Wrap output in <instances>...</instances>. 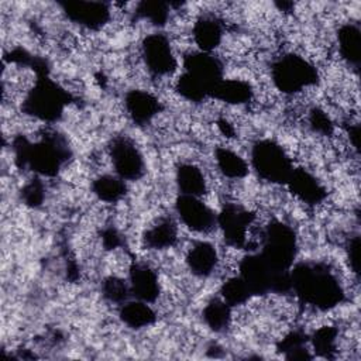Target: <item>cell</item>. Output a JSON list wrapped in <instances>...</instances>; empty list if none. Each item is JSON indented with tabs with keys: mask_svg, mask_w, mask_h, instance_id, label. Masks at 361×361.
Segmentation results:
<instances>
[{
	"mask_svg": "<svg viewBox=\"0 0 361 361\" xmlns=\"http://www.w3.org/2000/svg\"><path fill=\"white\" fill-rule=\"evenodd\" d=\"M290 290L298 299L319 310H330L344 299L337 276L323 264L300 262L289 269Z\"/></svg>",
	"mask_w": 361,
	"mask_h": 361,
	"instance_id": "1",
	"label": "cell"
},
{
	"mask_svg": "<svg viewBox=\"0 0 361 361\" xmlns=\"http://www.w3.org/2000/svg\"><path fill=\"white\" fill-rule=\"evenodd\" d=\"M16 164L39 176H54L69 157L65 140L56 134H45L37 141L17 137L13 142Z\"/></svg>",
	"mask_w": 361,
	"mask_h": 361,
	"instance_id": "2",
	"label": "cell"
},
{
	"mask_svg": "<svg viewBox=\"0 0 361 361\" xmlns=\"http://www.w3.org/2000/svg\"><path fill=\"white\" fill-rule=\"evenodd\" d=\"M69 99V93L48 75H39L24 97L21 109L37 120L52 123L62 116Z\"/></svg>",
	"mask_w": 361,
	"mask_h": 361,
	"instance_id": "3",
	"label": "cell"
},
{
	"mask_svg": "<svg viewBox=\"0 0 361 361\" xmlns=\"http://www.w3.org/2000/svg\"><path fill=\"white\" fill-rule=\"evenodd\" d=\"M261 257L276 272H288L295 262L298 241L295 231L285 223L274 220L261 233Z\"/></svg>",
	"mask_w": 361,
	"mask_h": 361,
	"instance_id": "4",
	"label": "cell"
},
{
	"mask_svg": "<svg viewBox=\"0 0 361 361\" xmlns=\"http://www.w3.org/2000/svg\"><path fill=\"white\" fill-rule=\"evenodd\" d=\"M271 79L279 92L296 94L314 86L319 80V73L316 66L303 56L285 54L272 63Z\"/></svg>",
	"mask_w": 361,
	"mask_h": 361,
	"instance_id": "5",
	"label": "cell"
},
{
	"mask_svg": "<svg viewBox=\"0 0 361 361\" xmlns=\"http://www.w3.org/2000/svg\"><path fill=\"white\" fill-rule=\"evenodd\" d=\"M240 276L247 283L248 289L254 295L267 293H286L290 290V279L288 272L274 271L259 252L245 255L240 264Z\"/></svg>",
	"mask_w": 361,
	"mask_h": 361,
	"instance_id": "6",
	"label": "cell"
},
{
	"mask_svg": "<svg viewBox=\"0 0 361 361\" xmlns=\"http://www.w3.org/2000/svg\"><path fill=\"white\" fill-rule=\"evenodd\" d=\"M251 166L271 183H286L293 168L286 151L272 140H259L251 148Z\"/></svg>",
	"mask_w": 361,
	"mask_h": 361,
	"instance_id": "7",
	"label": "cell"
},
{
	"mask_svg": "<svg viewBox=\"0 0 361 361\" xmlns=\"http://www.w3.org/2000/svg\"><path fill=\"white\" fill-rule=\"evenodd\" d=\"M109 154L114 175H117L123 180H138L144 175V157L137 144L130 137H114L110 142Z\"/></svg>",
	"mask_w": 361,
	"mask_h": 361,
	"instance_id": "8",
	"label": "cell"
},
{
	"mask_svg": "<svg viewBox=\"0 0 361 361\" xmlns=\"http://www.w3.org/2000/svg\"><path fill=\"white\" fill-rule=\"evenodd\" d=\"M255 214L237 203H226L217 214L224 241L233 248H244L248 244L250 227L254 224Z\"/></svg>",
	"mask_w": 361,
	"mask_h": 361,
	"instance_id": "9",
	"label": "cell"
},
{
	"mask_svg": "<svg viewBox=\"0 0 361 361\" xmlns=\"http://www.w3.org/2000/svg\"><path fill=\"white\" fill-rule=\"evenodd\" d=\"M141 55L147 69L154 76H171L178 68L172 45L165 34L154 32L147 35L141 45Z\"/></svg>",
	"mask_w": 361,
	"mask_h": 361,
	"instance_id": "10",
	"label": "cell"
},
{
	"mask_svg": "<svg viewBox=\"0 0 361 361\" xmlns=\"http://www.w3.org/2000/svg\"><path fill=\"white\" fill-rule=\"evenodd\" d=\"M175 210L183 226L195 233H210L217 226V214L200 197L180 195Z\"/></svg>",
	"mask_w": 361,
	"mask_h": 361,
	"instance_id": "11",
	"label": "cell"
},
{
	"mask_svg": "<svg viewBox=\"0 0 361 361\" xmlns=\"http://www.w3.org/2000/svg\"><path fill=\"white\" fill-rule=\"evenodd\" d=\"M183 73L197 82L210 97L213 87L223 79V63L209 52L196 51L183 58Z\"/></svg>",
	"mask_w": 361,
	"mask_h": 361,
	"instance_id": "12",
	"label": "cell"
},
{
	"mask_svg": "<svg viewBox=\"0 0 361 361\" xmlns=\"http://www.w3.org/2000/svg\"><path fill=\"white\" fill-rule=\"evenodd\" d=\"M61 6L72 23L87 30H99L110 20V7L107 3L79 0L66 1Z\"/></svg>",
	"mask_w": 361,
	"mask_h": 361,
	"instance_id": "13",
	"label": "cell"
},
{
	"mask_svg": "<svg viewBox=\"0 0 361 361\" xmlns=\"http://www.w3.org/2000/svg\"><path fill=\"white\" fill-rule=\"evenodd\" d=\"M128 286L134 299L154 303L159 296V282L157 272L144 262H134L128 269Z\"/></svg>",
	"mask_w": 361,
	"mask_h": 361,
	"instance_id": "14",
	"label": "cell"
},
{
	"mask_svg": "<svg viewBox=\"0 0 361 361\" xmlns=\"http://www.w3.org/2000/svg\"><path fill=\"white\" fill-rule=\"evenodd\" d=\"M286 185L293 196L306 204L322 203L327 196V192L320 180L303 168H295Z\"/></svg>",
	"mask_w": 361,
	"mask_h": 361,
	"instance_id": "15",
	"label": "cell"
},
{
	"mask_svg": "<svg viewBox=\"0 0 361 361\" xmlns=\"http://www.w3.org/2000/svg\"><path fill=\"white\" fill-rule=\"evenodd\" d=\"M124 106L127 114L135 124L149 123L162 109L159 100L147 90H130L126 94Z\"/></svg>",
	"mask_w": 361,
	"mask_h": 361,
	"instance_id": "16",
	"label": "cell"
},
{
	"mask_svg": "<svg viewBox=\"0 0 361 361\" xmlns=\"http://www.w3.org/2000/svg\"><path fill=\"white\" fill-rule=\"evenodd\" d=\"M186 265L189 271L199 278L212 275L217 267L219 255L213 244L207 241H196L186 254Z\"/></svg>",
	"mask_w": 361,
	"mask_h": 361,
	"instance_id": "17",
	"label": "cell"
},
{
	"mask_svg": "<svg viewBox=\"0 0 361 361\" xmlns=\"http://www.w3.org/2000/svg\"><path fill=\"white\" fill-rule=\"evenodd\" d=\"M192 35L199 51L212 54L221 44L223 24L213 16H200L193 24Z\"/></svg>",
	"mask_w": 361,
	"mask_h": 361,
	"instance_id": "18",
	"label": "cell"
},
{
	"mask_svg": "<svg viewBox=\"0 0 361 361\" xmlns=\"http://www.w3.org/2000/svg\"><path fill=\"white\" fill-rule=\"evenodd\" d=\"M252 96L254 90L251 85L240 79H221L210 93V97L233 106L245 104Z\"/></svg>",
	"mask_w": 361,
	"mask_h": 361,
	"instance_id": "19",
	"label": "cell"
},
{
	"mask_svg": "<svg viewBox=\"0 0 361 361\" xmlns=\"http://www.w3.org/2000/svg\"><path fill=\"white\" fill-rule=\"evenodd\" d=\"M340 56L351 66L358 68L361 61V31L358 24L348 23L337 32Z\"/></svg>",
	"mask_w": 361,
	"mask_h": 361,
	"instance_id": "20",
	"label": "cell"
},
{
	"mask_svg": "<svg viewBox=\"0 0 361 361\" xmlns=\"http://www.w3.org/2000/svg\"><path fill=\"white\" fill-rule=\"evenodd\" d=\"M178 240V226L172 219H161L158 223L151 226L142 237L145 247L151 250L171 248Z\"/></svg>",
	"mask_w": 361,
	"mask_h": 361,
	"instance_id": "21",
	"label": "cell"
},
{
	"mask_svg": "<svg viewBox=\"0 0 361 361\" xmlns=\"http://www.w3.org/2000/svg\"><path fill=\"white\" fill-rule=\"evenodd\" d=\"M118 316L127 327L135 330L151 326L157 319V314L149 306V303L138 299L124 302L120 307Z\"/></svg>",
	"mask_w": 361,
	"mask_h": 361,
	"instance_id": "22",
	"label": "cell"
},
{
	"mask_svg": "<svg viewBox=\"0 0 361 361\" xmlns=\"http://www.w3.org/2000/svg\"><path fill=\"white\" fill-rule=\"evenodd\" d=\"M176 185L180 195L202 197L207 185L203 172L193 164H180L176 169Z\"/></svg>",
	"mask_w": 361,
	"mask_h": 361,
	"instance_id": "23",
	"label": "cell"
},
{
	"mask_svg": "<svg viewBox=\"0 0 361 361\" xmlns=\"http://www.w3.org/2000/svg\"><path fill=\"white\" fill-rule=\"evenodd\" d=\"M214 161L219 171L230 179H241L248 173L245 159L227 147H219L214 151Z\"/></svg>",
	"mask_w": 361,
	"mask_h": 361,
	"instance_id": "24",
	"label": "cell"
},
{
	"mask_svg": "<svg viewBox=\"0 0 361 361\" xmlns=\"http://www.w3.org/2000/svg\"><path fill=\"white\" fill-rule=\"evenodd\" d=\"M202 316L210 330L220 333L231 323V306H228L221 298H213L203 307Z\"/></svg>",
	"mask_w": 361,
	"mask_h": 361,
	"instance_id": "25",
	"label": "cell"
},
{
	"mask_svg": "<svg viewBox=\"0 0 361 361\" xmlns=\"http://www.w3.org/2000/svg\"><path fill=\"white\" fill-rule=\"evenodd\" d=\"M96 197L106 203H116L126 195V185L117 175H102L92 183Z\"/></svg>",
	"mask_w": 361,
	"mask_h": 361,
	"instance_id": "26",
	"label": "cell"
},
{
	"mask_svg": "<svg viewBox=\"0 0 361 361\" xmlns=\"http://www.w3.org/2000/svg\"><path fill=\"white\" fill-rule=\"evenodd\" d=\"M251 296V290L240 275L226 279L220 288V298L231 307L244 305Z\"/></svg>",
	"mask_w": 361,
	"mask_h": 361,
	"instance_id": "27",
	"label": "cell"
},
{
	"mask_svg": "<svg viewBox=\"0 0 361 361\" xmlns=\"http://www.w3.org/2000/svg\"><path fill=\"white\" fill-rule=\"evenodd\" d=\"M337 334L338 331L333 326H323L317 329L310 337L314 353L320 357H331V354L336 351Z\"/></svg>",
	"mask_w": 361,
	"mask_h": 361,
	"instance_id": "28",
	"label": "cell"
},
{
	"mask_svg": "<svg viewBox=\"0 0 361 361\" xmlns=\"http://www.w3.org/2000/svg\"><path fill=\"white\" fill-rule=\"evenodd\" d=\"M135 14L152 25L161 27L168 21L169 4L164 1H141L135 7Z\"/></svg>",
	"mask_w": 361,
	"mask_h": 361,
	"instance_id": "29",
	"label": "cell"
},
{
	"mask_svg": "<svg viewBox=\"0 0 361 361\" xmlns=\"http://www.w3.org/2000/svg\"><path fill=\"white\" fill-rule=\"evenodd\" d=\"M305 341H306V336H303L299 331H292L282 338L278 348L289 360H306V358H310L312 355L307 353L305 347Z\"/></svg>",
	"mask_w": 361,
	"mask_h": 361,
	"instance_id": "30",
	"label": "cell"
},
{
	"mask_svg": "<svg viewBox=\"0 0 361 361\" xmlns=\"http://www.w3.org/2000/svg\"><path fill=\"white\" fill-rule=\"evenodd\" d=\"M102 292L109 302L117 303V305H123L124 302H127L128 296L131 295L128 282H126L118 276L106 278L102 283Z\"/></svg>",
	"mask_w": 361,
	"mask_h": 361,
	"instance_id": "31",
	"label": "cell"
},
{
	"mask_svg": "<svg viewBox=\"0 0 361 361\" xmlns=\"http://www.w3.org/2000/svg\"><path fill=\"white\" fill-rule=\"evenodd\" d=\"M309 126L314 133H317L320 135H331L334 131V124H333L331 118L329 117V114L324 110H322L319 107H314L310 110Z\"/></svg>",
	"mask_w": 361,
	"mask_h": 361,
	"instance_id": "32",
	"label": "cell"
},
{
	"mask_svg": "<svg viewBox=\"0 0 361 361\" xmlns=\"http://www.w3.org/2000/svg\"><path fill=\"white\" fill-rule=\"evenodd\" d=\"M21 197L25 202V204L31 207H38L44 200V186L39 182V179L31 180L21 192Z\"/></svg>",
	"mask_w": 361,
	"mask_h": 361,
	"instance_id": "33",
	"label": "cell"
},
{
	"mask_svg": "<svg viewBox=\"0 0 361 361\" xmlns=\"http://www.w3.org/2000/svg\"><path fill=\"white\" fill-rule=\"evenodd\" d=\"M348 261H350V267L353 269L354 274H360V237L355 235L350 240L348 244Z\"/></svg>",
	"mask_w": 361,
	"mask_h": 361,
	"instance_id": "34",
	"label": "cell"
},
{
	"mask_svg": "<svg viewBox=\"0 0 361 361\" xmlns=\"http://www.w3.org/2000/svg\"><path fill=\"white\" fill-rule=\"evenodd\" d=\"M102 240H103V244H104V247H106L107 250H113V248H116V247L118 245V234H117L116 230H113V228L106 230V231L103 233Z\"/></svg>",
	"mask_w": 361,
	"mask_h": 361,
	"instance_id": "35",
	"label": "cell"
}]
</instances>
